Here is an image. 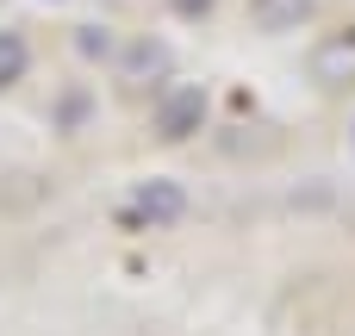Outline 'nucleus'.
<instances>
[{"instance_id": "6", "label": "nucleus", "mask_w": 355, "mask_h": 336, "mask_svg": "<svg viewBox=\"0 0 355 336\" xmlns=\"http://www.w3.org/2000/svg\"><path fill=\"white\" fill-rule=\"evenodd\" d=\"M75 50L87 62H112L119 56V37H112V25H75Z\"/></svg>"}, {"instance_id": "2", "label": "nucleus", "mask_w": 355, "mask_h": 336, "mask_svg": "<svg viewBox=\"0 0 355 336\" xmlns=\"http://www.w3.org/2000/svg\"><path fill=\"white\" fill-rule=\"evenodd\" d=\"M206 112H212L206 87H200V81H175V87H162V100H156V137H162V143H187L193 131H206Z\"/></svg>"}, {"instance_id": "5", "label": "nucleus", "mask_w": 355, "mask_h": 336, "mask_svg": "<svg viewBox=\"0 0 355 336\" xmlns=\"http://www.w3.org/2000/svg\"><path fill=\"white\" fill-rule=\"evenodd\" d=\"M25 75H31V44H25V31H0V94L19 87Z\"/></svg>"}, {"instance_id": "1", "label": "nucleus", "mask_w": 355, "mask_h": 336, "mask_svg": "<svg viewBox=\"0 0 355 336\" xmlns=\"http://www.w3.org/2000/svg\"><path fill=\"white\" fill-rule=\"evenodd\" d=\"M187 187L181 181H168V175H150V181H137L131 187V200H125V224L131 231H168V224H181L187 218Z\"/></svg>"}, {"instance_id": "3", "label": "nucleus", "mask_w": 355, "mask_h": 336, "mask_svg": "<svg viewBox=\"0 0 355 336\" xmlns=\"http://www.w3.org/2000/svg\"><path fill=\"white\" fill-rule=\"evenodd\" d=\"M312 81H318V87H331V94L355 87V25L324 31V37L312 44Z\"/></svg>"}, {"instance_id": "4", "label": "nucleus", "mask_w": 355, "mask_h": 336, "mask_svg": "<svg viewBox=\"0 0 355 336\" xmlns=\"http://www.w3.org/2000/svg\"><path fill=\"white\" fill-rule=\"evenodd\" d=\"M312 6H318V0H250V19H256L262 31H300V25L312 19Z\"/></svg>"}, {"instance_id": "7", "label": "nucleus", "mask_w": 355, "mask_h": 336, "mask_svg": "<svg viewBox=\"0 0 355 336\" xmlns=\"http://www.w3.org/2000/svg\"><path fill=\"white\" fill-rule=\"evenodd\" d=\"M212 6H218V0H168V12H175V19H187V25H193V19H206Z\"/></svg>"}]
</instances>
